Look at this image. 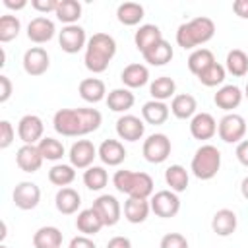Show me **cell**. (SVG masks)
Listing matches in <instances>:
<instances>
[{
	"label": "cell",
	"mask_w": 248,
	"mask_h": 248,
	"mask_svg": "<svg viewBox=\"0 0 248 248\" xmlns=\"http://www.w3.org/2000/svg\"><path fill=\"white\" fill-rule=\"evenodd\" d=\"M103 116L97 108H60L54 112L52 126L60 136L78 138L99 130Z\"/></svg>",
	"instance_id": "obj_1"
},
{
	"label": "cell",
	"mask_w": 248,
	"mask_h": 248,
	"mask_svg": "<svg viewBox=\"0 0 248 248\" xmlns=\"http://www.w3.org/2000/svg\"><path fill=\"white\" fill-rule=\"evenodd\" d=\"M116 54V41L108 33H95L85 46V68L93 74H103Z\"/></svg>",
	"instance_id": "obj_2"
},
{
	"label": "cell",
	"mask_w": 248,
	"mask_h": 248,
	"mask_svg": "<svg viewBox=\"0 0 248 248\" xmlns=\"http://www.w3.org/2000/svg\"><path fill=\"white\" fill-rule=\"evenodd\" d=\"M213 35H215V23H213V19L200 16V17H194V19L182 23L176 29V43L184 50L186 48H196V46L211 41Z\"/></svg>",
	"instance_id": "obj_3"
},
{
	"label": "cell",
	"mask_w": 248,
	"mask_h": 248,
	"mask_svg": "<svg viewBox=\"0 0 248 248\" xmlns=\"http://www.w3.org/2000/svg\"><path fill=\"white\" fill-rule=\"evenodd\" d=\"M112 184L118 192L126 194L128 198H151L153 196V178L147 172L140 170H116L112 176Z\"/></svg>",
	"instance_id": "obj_4"
},
{
	"label": "cell",
	"mask_w": 248,
	"mask_h": 248,
	"mask_svg": "<svg viewBox=\"0 0 248 248\" xmlns=\"http://www.w3.org/2000/svg\"><path fill=\"white\" fill-rule=\"evenodd\" d=\"M192 172L196 178L200 180H211L219 169H221V151L211 145V143H203L196 149L194 157H192V165H190Z\"/></svg>",
	"instance_id": "obj_5"
},
{
	"label": "cell",
	"mask_w": 248,
	"mask_h": 248,
	"mask_svg": "<svg viewBox=\"0 0 248 248\" xmlns=\"http://www.w3.org/2000/svg\"><path fill=\"white\" fill-rule=\"evenodd\" d=\"M217 134L225 143H240L246 134V120L236 112H227L217 124Z\"/></svg>",
	"instance_id": "obj_6"
},
{
	"label": "cell",
	"mask_w": 248,
	"mask_h": 248,
	"mask_svg": "<svg viewBox=\"0 0 248 248\" xmlns=\"http://www.w3.org/2000/svg\"><path fill=\"white\" fill-rule=\"evenodd\" d=\"M151 211L161 219H170L180 211V198L172 190H159L149 200Z\"/></svg>",
	"instance_id": "obj_7"
},
{
	"label": "cell",
	"mask_w": 248,
	"mask_h": 248,
	"mask_svg": "<svg viewBox=\"0 0 248 248\" xmlns=\"http://www.w3.org/2000/svg\"><path fill=\"white\" fill-rule=\"evenodd\" d=\"M141 153H143L145 161H149L153 165H159V163L167 161L169 155H170V140L165 134H151L143 141Z\"/></svg>",
	"instance_id": "obj_8"
},
{
	"label": "cell",
	"mask_w": 248,
	"mask_h": 248,
	"mask_svg": "<svg viewBox=\"0 0 248 248\" xmlns=\"http://www.w3.org/2000/svg\"><path fill=\"white\" fill-rule=\"evenodd\" d=\"M58 45L64 52L68 54H76L81 48L87 46V37H85V29L79 27L78 23L74 25H64L62 31L58 33Z\"/></svg>",
	"instance_id": "obj_9"
},
{
	"label": "cell",
	"mask_w": 248,
	"mask_h": 248,
	"mask_svg": "<svg viewBox=\"0 0 248 248\" xmlns=\"http://www.w3.org/2000/svg\"><path fill=\"white\" fill-rule=\"evenodd\" d=\"M12 200H14L16 207H19L23 211L35 209L39 205V202H41V188L35 182L23 180V182L16 184V188L12 192Z\"/></svg>",
	"instance_id": "obj_10"
},
{
	"label": "cell",
	"mask_w": 248,
	"mask_h": 248,
	"mask_svg": "<svg viewBox=\"0 0 248 248\" xmlns=\"http://www.w3.org/2000/svg\"><path fill=\"white\" fill-rule=\"evenodd\" d=\"M45 124L37 114H25L17 122V136L25 145H35L43 140Z\"/></svg>",
	"instance_id": "obj_11"
},
{
	"label": "cell",
	"mask_w": 248,
	"mask_h": 248,
	"mask_svg": "<svg viewBox=\"0 0 248 248\" xmlns=\"http://www.w3.org/2000/svg\"><path fill=\"white\" fill-rule=\"evenodd\" d=\"M70 165L74 169H89L95 161V157H99L97 147L93 145V141L89 140H78L76 143H72L70 147Z\"/></svg>",
	"instance_id": "obj_12"
},
{
	"label": "cell",
	"mask_w": 248,
	"mask_h": 248,
	"mask_svg": "<svg viewBox=\"0 0 248 248\" xmlns=\"http://www.w3.org/2000/svg\"><path fill=\"white\" fill-rule=\"evenodd\" d=\"M91 207L99 213V217L103 219L105 227H114V225L120 221V215H122L120 202H118L114 196H110V194H103V196H99V198L93 202Z\"/></svg>",
	"instance_id": "obj_13"
},
{
	"label": "cell",
	"mask_w": 248,
	"mask_h": 248,
	"mask_svg": "<svg viewBox=\"0 0 248 248\" xmlns=\"http://www.w3.org/2000/svg\"><path fill=\"white\" fill-rule=\"evenodd\" d=\"M50 66V56L43 46H31L29 50H25L23 54V70L25 74L37 78L43 76Z\"/></svg>",
	"instance_id": "obj_14"
},
{
	"label": "cell",
	"mask_w": 248,
	"mask_h": 248,
	"mask_svg": "<svg viewBox=\"0 0 248 248\" xmlns=\"http://www.w3.org/2000/svg\"><path fill=\"white\" fill-rule=\"evenodd\" d=\"M143 132H145L143 120L134 114H122L116 120V134L124 141H138L143 138Z\"/></svg>",
	"instance_id": "obj_15"
},
{
	"label": "cell",
	"mask_w": 248,
	"mask_h": 248,
	"mask_svg": "<svg viewBox=\"0 0 248 248\" xmlns=\"http://www.w3.org/2000/svg\"><path fill=\"white\" fill-rule=\"evenodd\" d=\"M56 33V27H54V21L45 17V16H39V17H33L27 25V39L37 43V45H43V43H48Z\"/></svg>",
	"instance_id": "obj_16"
},
{
	"label": "cell",
	"mask_w": 248,
	"mask_h": 248,
	"mask_svg": "<svg viewBox=\"0 0 248 248\" xmlns=\"http://www.w3.org/2000/svg\"><path fill=\"white\" fill-rule=\"evenodd\" d=\"M190 134L194 140L205 141L217 134V122L209 112H196L190 120Z\"/></svg>",
	"instance_id": "obj_17"
},
{
	"label": "cell",
	"mask_w": 248,
	"mask_h": 248,
	"mask_svg": "<svg viewBox=\"0 0 248 248\" xmlns=\"http://www.w3.org/2000/svg\"><path fill=\"white\" fill-rule=\"evenodd\" d=\"M43 155L37 145H21L16 153V163L23 172H37L43 165Z\"/></svg>",
	"instance_id": "obj_18"
},
{
	"label": "cell",
	"mask_w": 248,
	"mask_h": 248,
	"mask_svg": "<svg viewBox=\"0 0 248 248\" xmlns=\"http://www.w3.org/2000/svg\"><path fill=\"white\" fill-rule=\"evenodd\" d=\"M78 93L85 103H99L103 99H107V87L105 81L99 78H85L79 81L78 85Z\"/></svg>",
	"instance_id": "obj_19"
},
{
	"label": "cell",
	"mask_w": 248,
	"mask_h": 248,
	"mask_svg": "<svg viewBox=\"0 0 248 248\" xmlns=\"http://www.w3.org/2000/svg\"><path fill=\"white\" fill-rule=\"evenodd\" d=\"M97 153H99V159L108 167H118L126 159V149L118 140H105L99 145Z\"/></svg>",
	"instance_id": "obj_20"
},
{
	"label": "cell",
	"mask_w": 248,
	"mask_h": 248,
	"mask_svg": "<svg viewBox=\"0 0 248 248\" xmlns=\"http://www.w3.org/2000/svg\"><path fill=\"white\" fill-rule=\"evenodd\" d=\"M236 225H238L236 213L232 209H227V207L215 211V215L211 219V229L217 236H231L236 231Z\"/></svg>",
	"instance_id": "obj_21"
},
{
	"label": "cell",
	"mask_w": 248,
	"mask_h": 248,
	"mask_svg": "<svg viewBox=\"0 0 248 248\" xmlns=\"http://www.w3.org/2000/svg\"><path fill=\"white\" fill-rule=\"evenodd\" d=\"M120 79L128 89H138L149 81V70H147V66H143L140 62H132L122 70Z\"/></svg>",
	"instance_id": "obj_22"
},
{
	"label": "cell",
	"mask_w": 248,
	"mask_h": 248,
	"mask_svg": "<svg viewBox=\"0 0 248 248\" xmlns=\"http://www.w3.org/2000/svg\"><path fill=\"white\" fill-rule=\"evenodd\" d=\"M76 227H78V231H79L81 234L93 236V234H97V232L105 227V223H103V219L99 217V213H97L93 207H87V209H81V211L78 213V217H76Z\"/></svg>",
	"instance_id": "obj_23"
},
{
	"label": "cell",
	"mask_w": 248,
	"mask_h": 248,
	"mask_svg": "<svg viewBox=\"0 0 248 248\" xmlns=\"http://www.w3.org/2000/svg\"><path fill=\"white\" fill-rule=\"evenodd\" d=\"M198 110V101L196 97H192L190 93H180V95H174L172 101H170V112L178 118V120H192L194 114Z\"/></svg>",
	"instance_id": "obj_24"
},
{
	"label": "cell",
	"mask_w": 248,
	"mask_h": 248,
	"mask_svg": "<svg viewBox=\"0 0 248 248\" xmlns=\"http://www.w3.org/2000/svg\"><path fill=\"white\" fill-rule=\"evenodd\" d=\"M54 205H56V209H58L62 215H72V213H76V211L79 209V205H81V196H79L74 188H70V186L60 188V190L56 192V196H54Z\"/></svg>",
	"instance_id": "obj_25"
},
{
	"label": "cell",
	"mask_w": 248,
	"mask_h": 248,
	"mask_svg": "<svg viewBox=\"0 0 248 248\" xmlns=\"http://www.w3.org/2000/svg\"><path fill=\"white\" fill-rule=\"evenodd\" d=\"M172 56H174V50H172L170 43L165 39H161L159 43H155L153 46H149L143 52V60L151 66H165L172 60Z\"/></svg>",
	"instance_id": "obj_26"
},
{
	"label": "cell",
	"mask_w": 248,
	"mask_h": 248,
	"mask_svg": "<svg viewBox=\"0 0 248 248\" xmlns=\"http://www.w3.org/2000/svg\"><path fill=\"white\" fill-rule=\"evenodd\" d=\"M242 95H244V93L240 91V87H236V85H223V87L217 89V93L213 95V103H215L219 108L231 112L232 108H236V107L242 103Z\"/></svg>",
	"instance_id": "obj_27"
},
{
	"label": "cell",
	"mask_w": 248,
	"mask_h": 248,
	"mask_svg": "<svg viewBox=\"0 0 248 248\" xmlns=\"http://www.w3.org/2000/svg\"><path fill=\"white\" fill-rule=\"evenodd\" d=\"M149 211H151V205L143 198H128L124 202V217L128 223H134V225L143 223L147 219Z\"/></svg>",
	"instance_id": "obj_28"
},
{
	"label": "cell",
	"mask_w": 248,
	"mask_h": 248,
	"mask_svg": "<svg viewBox=\"0 0 248 248\" xmlns=\"http://www.w3.org/2000/svg\"><path fill=\"white\" fill-rule=\"evenodd\" d=\"M163 39V33L157 25L153 23H145V25H140V29L136 31L134 35V43H136V48L143 54L149 46H153L155 43H159Z\"/></svg>",
	"instance_id": "obj_29"
},
{
	"label": "cell",
	"mask_w": 248,
	"mask_h": 248,
	"mask_svg": "<svg viewBox=\"0 0 248 248\" xmlns=\"http://www.w3.org/2000/svg\"><path fill=\"white\" fill-rule=\"evenodd\" d=\"M107 107L114 112H126L134 107L136 103V97L134 93L128 89V87H118V89H112L108 95H107Z\"/></svg>",
	"instance_id": "obj_30"
},
{
	"label": "cell",
	"mask_w": 248,
	"mask_h": 248,
	"mask_svg": "<svg viewBox=\"0 0 248 248\" xmlns=\"http://www.w3.org/2000/svg\"><path fill=\"white\" fill-rule=\"evenodd\" d=\"M141 116H143V120H145L147 124L161 126V124H165L167 118H169V107H167L163 101L151 99V101L143 103V107H141Z\"/></svg>",
	"instance_id": "obj_31"
},
{
	"label": "cell",
	"mask_w": 248,
	"mask_h": 248,
	"mask_svg": "<svg viewBox=\"0 0 248 248\" xmlns=\"http://www.w3.org/2000/svg\"><path fill=\"white\" fill-rule=\"evenodd\" d=\"M35 248H60L62 246V232L56 227H41L33 234Z\"/></svg>",
	"instance_id": "obj_32"
},
{
	"label": "cell",
	"mask_w": 248,
	"mask_h": 248,
	"mask_svg": "<svg viewBox=\"0 0 248 248\" xmlns=\"http://www.w3.org/2000/svg\"><path fill=\"white\" fill-rule=\"evenodd\" d=\"M143 6L141 4H138V2H124V4H120L118 8H116V17H118V21L122 23V25H128V27H132V25H138L141 19H143Z\"/></svg>",
	"instance_id": "obj_33"
},
{
	"label": "cell",
	"mask_w": 248,
	"mask_h": 248,
	"mask_svg": "<svg viewBox=\"0 0 248 248\" xmlns=\"http://www.w3.org/2000/svg\"><path fill=\"white\" fill-rule=\"evenodd\" d=\"M149 93H151V97H153L155 101H163V103H165L167 99L174 97V93H176V83H174V79L169 78V76H159V78H155V79L151 81Z\"/></svg>",
	"instance_id": "obj_34"
},
{
	"label": "cell",
	"mask_w": 248,
	"mask_h": 248,
	"mask_svg": "<svg viewBox=\"0 0 248 248\" xmlns=\"http://www.w3.org/2000/svg\"><path fill=\"white\" fill-rule=\"evenodd\" d=\"M225 70L229 74H232L234 78H242L248 74V54L240 48H232L227 54L225 60Z\"/></svg>",
	"instance_id": "obj_35"
},
{
	"label": "cell",
	"mask_w": 248,
	"mask_h": 248,
	"mask_svg": "<svg viewBox=\"0 0 248 248\" xmlns=\"http://www.w3.org/2000/svg\"><path fill=\"white\" fill-rule=\"evenodd\" d=\"M188 180H190L188 170H186L182 165H170V167L165 170V182H167V186H170V190L176 192V194H180V192H184V190L188 188Z\"/></svg>",
	"instance_id": "obj_36"
},
{
	"label": "cell",
	"mask_w": 248,
	"mask_h": 248,
	"mask_svg": "<svg viewBox=\"0 0 248 248\" xmlns=\"http://www.w3.org/2000/svg\"><path fill=\"white\" fill-rule=\"evenodd\" d=\"M54 14L62 23L74 25L81 17V4L78 0H58V8Z\"/></svg>",
	"instance_id": "obj_37"
},
{
	"label": "cell",
	"mask_w": 248,
	"mask_h": 248,
	"mask_svg": "<svg viewBox=\"0 0 248 248\" xmlns=\"http://www.w3.org/2000/svg\"><path fill=\"white\" fill-rule=\"evenodd\" d=\"M215 62V56L209 48H196L190 56H188V70L194 76H200L203 70H207L211 64Z\"/></svg>",
	"instance_id": "obj_38"
},
{
	"label": "cell",
	"mask_w": 248,
	"mask_h": 248,
	"mask_svg": "<svg viewBox=\"0 0 248 248\" xmlns=\"http://www.w3.org/2000/svg\"><path fill=\"white\" fill-rule=\"evenodd\" d=\"M83 184H85L89 190L99 192V190H103V188L108 184V172L105 170V167L91 165V167L85 169V172H83Z\"/></svg>",
	"instance_id": "obj_39"
},
{
	"label": "cell",
	"mask_w": 248,
	"mask_h": 248,
	"mask_svg": "<svg viewBox=\"0 0 248 248\" xmlns=\"http://www.w3.org/2000/svg\"><path fill=\"white\" fill-rule=\"evenodd\" d=\"M48 180H50V184H54V186L66 188V186H70V184L76 180V169H74L72 165H64V163L54 165V167L48 170Z\"/></svg>",
	"instance_id": "obj_40"
},
{
	"label": "cell",
	"mask_w": 248,
	"mask_h": 248,
	"mask_svg": "<svg viewBox=\"0 0 248 248\" xmlns=\"http://www.w3.org/2000/svg\"><path fill=\"white\" fill-rule=\"evenodd\" d=\"M43 159L46 161H58L64 157V145L60 140H54V138H43L39 143H37Z\"/></svg>",
	"instance_id": "obj_41"
},
{
	"label": "cell",
	"mask_w": 248,
	"mask_h": 248,
	"mask_svg": "<svg viewBox=\"0 0 248 248\" xmlns=\"http://www.w3.org/2000/svg\"><path fill=\"white\" fill-rule=\"evenodd\" d=\"M225 76H227L225 66H221L219 62H213L207 70H203V72L198 76V79H200L205 87H217V85H221V83L225 81Z\"/></svg>",
	"instance_id": "obj_42"
},
{
	"label": "cell",
	"mask_w": 248,
	"mask_h": 248,
	"mask_svg": "<svg viewBox=\"0 0 248 248\" xmlns=\"http://www.w3.org/2000/svg\"><path fill=\"white\" fill-rule=\"evenodd\" d=\"M21 23L16 16H2L0 17V43H10L19 35Z\"/></svg>",
	"instance_id": "obj_43"
},
{
	"label": "cell",
	"mask_w": 248,
	"mask_h": 248,
	"mask_svg": "<svg viewBox=\"0 0 248 248\" xmlns=\"http://www.w3.org/2000/svg\"><path fill=\"white\" fill-rule=\"evenodd\" d=\"M159 248H188V240L180 232H169L161 238Z\"/></svg>",
	"instance_id": "obj_44"
},
{
	"label": "cell",
	"mask_w": 248,
	"mask_h": 248,
	"mask_svg": "<svg viewBox=\"0 0 248 248\" xmlns=\"http://www.w3.org/2000/svg\"><path fill=\"white\" fill-rule=\"evenodd\" d=\"M14 138H16V130H14L12 122L2 120V122H0V149L10 147L12 141H14Z\"/></svg>",
	"instance_id": "obj_45"
},
{
	"label": "cell",
	"mask_w": 248,
	"mask_h": 248,
	"mask_svg": "<svg viewBox=\"0 0 248 248\" xmlns=\"http://www.w3.org/2000/svg\"><path fill=\"white\" fill-rule=\"evenodd\" d=\"M31 6L41 14H48V12H56L58 0H31Z\"/></svg>",
	"instance_id": "obj_46"
},
{
	"label": "cell",
	"mask_w": 248,
	"mask_h": 248,
	"mask_svg": "<svg viewBox=\"0 0 248 248\" xmlns=\"http://www.w3.org/2000/svg\"><path fill=\"white\" fill-rule=\"evenodd\" d=\"M12 89H14V85H12L10 78L2 74L0 76V103H6L12 97Z\"/></svg>",
	"instance_id": "obj_47"
},
{
	"label": "cell",
	"mask_w": 248,
	"mask_h": 248,
	"mask_svg": "<svg viewBox=\"0 0 248 248\" xmlns=\"http://www.w3.org/2000/svg\"><path fill=\"white\" fill-rule=\"evenodd\" d=\"M68 248H97V246H95V242H93L89 236L79 234V236H74V238L70 240V246H68Z\"/></svg>",
	"instance_id": "obj_48"
},
{
	"label": "cell",
	"mask_w": 248,
	"mask_h": 248,
	"mask_svg": "<svg viewBox=\"0 0 248 248\" xmlns=\"http://www.w3.org/2000/svg\"><path fill=\"white\" fill-rule=\"evenodd\" d=\"M234 155H236V159H238V163H240V165L248 167V140H242V141L236 145Z\"/></svg>",
	"instance_id": "obj_49"
},
{
	"label": "cell",
	"mask_w": 248,
	"mask_h": 248,
	"mask_svg": "<svg viewBox=\"0 0 248 248\" xmlns=\"http://www.w3.org/2000/svg\"><path fill=\"white\" fill-rule=\"evenodd\" d=\"M232 12L242 17V19H248V0H234L232 2Z\"/></svg>",
	"instance_id": "obj_50"
},
{
	"label": "cell",
	"mask_w": 248,
	"mask_h": 248,
	"mask_svg": "<svg viewBox=\"0 0 248 248\" xmlns=\"http://www.w3.org/2000/svg\"><path fill=\"white\" fill-rule=\"evenodd\" d=\"M107 248H132V242L128 236H112L107 242Z\"/></svg>",
	"instance_id": "obj_51"
},
{
	"label": "cell",
	"mask_w": 248,
	"mask_h": 248,
	"mask_svg": "<svg viewBox=\"0 0 248 248\" xmlns=\"http://www.w3.org/2000/svg\"><path fill=\"white\" fill-rule=\"evenodd\" d=\"M4 6L10 8V10H23V8L27 6V2H25V0H17V2H14V0H4Z\"/></svg>",
	"instance_id": "obj_52"
},
{
	"label": "cell",
	"mask_w": 248,
	"mask_h": 248,
	"mask_svg": "<svg viewBox=\"0 0 248 248\" xmlns=\"http://www.w3.org/2000/svg\"><path fill=\"white\" fill-rule=\"evenodd\" d=\"M240 194L244 200H248V176L242 178V182H240Z\"/></svg>",
	"instance_id": "obj_53"
},
{
	"label": "cell",
	"mask_w": 248,
	"mask_h": 248,
	"mask_svg": "<svg viewBox=\"0 0 248 248\" xmlns=\"http://www.w3.org/2000/svg\"><path fill=\"white\" fill-rule=\"evenodd\" d=\"M244 95H246V99H248V83H246V87H244Z\"/></svg>",
	"instance_id": "obj_54"
},
{
	"label": "cell",
	"mask_w": 248,
	"mask_h": 248,
	"mask_svg": "<svg viewBox=\"0 0 248 248\" xmlns=\"http://www.w3.org/2000/svg\"><path fill=\"white\" fill-rule=\"evenodd\" d=\"M0 248H8V246H6V244H2V246H0Z\"/></svg>",
	"instance_id": "obj_55"
}]
</instances>
